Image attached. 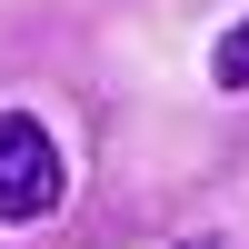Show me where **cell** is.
Masks as SVG:
<instances>
[{"instance_id":"cell-1","label":"cell","mask_w":249,"mask_h":249,"mask_svg":"<svg viewBox=\"0 0 249 249\" xmlns=\"http://www.w3.org/2000/svg\"><path fill=\"white\" fill-rule=\"evenodd\" d=\"M60 190H70V170H60V140L40 130L30 110H0V219H50Z\"/></svg>"},{"instance_id":"cell-2","label":"cell","mask_w":249,"mask_h":249,"mask_svg":"<svg viewBox=\"0 0 249 249\" xmlns=\"http://www.w3.org/2000/svg\"><path fill=\"white\" fill-rule=\"evenodd\" d=\"M210 80H219V90H249V20H230V30H219V50H210Z\"/></svg>"}]
</instances>
